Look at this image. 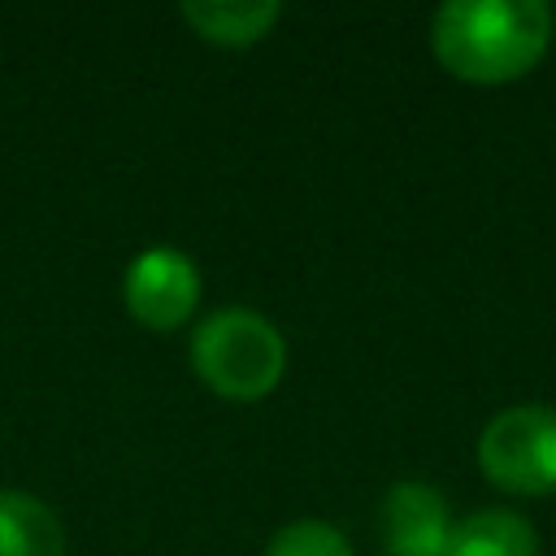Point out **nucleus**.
I'll use <instances>...</instances> for the list:
<instances>
[{"mask_svg": "<svg viewBox=\"0 0 556 556\" xmlns=\"http://www.w3.org/2000/svg\"><path fill=\"white\" fill-rule=\"evenodd\" d=\"M552 13L543 0H447L430 22L443 70L469 83L521 78L547 48Z\"/></svg>", "mask_w": 556, "mask_h": 556, "instance_id": "nucleus-1", "label": "nucleus"}, {"mask_svg": "<svg viewBox=\"0 0 556 556\" xmlns=\"http://www.w3.org/2000/svg\"><path fill=\"white\" fill-rule=\"evenodd\" d=\"M191 365L208 391L226 400H261L282 382L287 339L265 313L226 304L195 326Z\"/></svg>", "mask_w": 556, "mask_h": 556, "instance_id": "nucleus-2", "label": "nucleus"}, {"mask_svg": "<svg viewBox=\"0 0 556 556\" xmlns=\"http://www.w3.org/2000/svg\"><path fill=\"white\" fill-rule=\"evenodd\" d=\"M482 473L517 495L556 491V408L513 404L495 413L478 434Z\"/></svg>", "mask_w": 556, "mask_h": 556, "instance_id": "nucleus-3", "label": "nucleus"}, {"mask_svg": "<svg viewBox=\"0 0 556 556\" xmlns=\"http://www.w3.org/2000/svg\"><path fill=\"white\" fill-rule=\"evenodd\" d=\"M122 295H126V308L135 321H143L152 330H174L200 304V269L187 252L156 243V248H143L126 265Z\"/></svg>", "mask_w": 556, "mask_h": 556, "instance_id": "nucleus-4", "label": "nucleus"}, {"mask_svg": "<svg viewBox=\"0 0 556 556\" xmlns=\"http://www.w3.org/2000/svg\"><path fill=\"white\" fill-rule=\"evenodd\" d=\"M378 534L391 556H447L452 517L430 482H395L378 504Z\"/></svg>", "mask_w": 556, "mask_h": 556, "instance_id": "nucleus-5", "label": "nucleus"}, {"mask_svg": "<svg viewBox=\"0 0 556 556\" xmlns=\"http://www.w3.org/2000/svg\"><path fill=\"white\" fill-rule=\"evenodd\" d=\"M0 556H65L61 517L39 495L0 486Z\"/></svg>", "mask_w": 556, "mask_h": 556, "instance_id": "nucleus-6", "label": "nucleus"}, {"mask_svg": "<svg viewBox=\"0 0 556 556\" xmlns=\"http://www.w3.org/2000/svg\"><path fill=\"white\" fill-rule=\"evenodd\" d=\"M182 17L208 43L248 48V43H256L282 17V4L278 0H187Z\"/></svg>", "mask_w": 556, "mask_h": 556, "instance_id": "nucleus-7", "label": "nucleus"}, {"mask_svg": "<svg viewBox=\"0 0 556 556\" xmlns=\"http://www.w3.org/2000/svg\"><path fill=\"white\" fill-rule=\"evenodd\" d=\"M447 556H539V539L526 517L508 508H482L452 530Z\"/></svg>", "mask_w": 556, "mask_h": 556, "instance_id": "nucleus-8", "label": "nucleus"}, {"mask_svg": "<svg viewBox=\"0 0 556 556\" xmlns=\"http://www.w3.org/2000/svg\"><path fill=\"white\" fill-rule=\"evenodd\" d=\"M261 556H352V543L339 526L330 521H317V517H300V521H287Z\"/></svg>", "mask_w": 556, "mask_h": 556, "instance_id": "nucleus-9", "label": "nucleus"}]
</instances>
